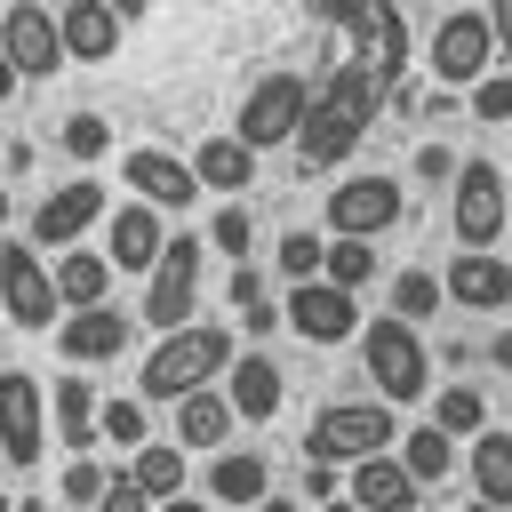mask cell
Returning a JSON list of instances; mask_svg holds the SVG:
<instances>
[{
	"label": "cell",
	"mask_w": 512,
	"mask_h": 512,
	"mask_svg": "<svg viewBox=\"0 0 512 512\" xmlns=\"http://www.w3.org/2000/svg\"><path fill=\"white\" fill-rule=\"evenodd\" d=\"M376 104H384V80H376V64H368V56L336 64V72L312 88V104H304L296 160H304V168H344V160H352V144L368 136V120H376Z\"/></svg>",
	"instance_id": "6da1fadb"
},
{
	"label": "cell",
	"mask_w": 512,
	"mask_h": 512,
	"mask_svg": "<svg viewBox=\"0 0 512 512\" xmlns=\"http://www.w3.org/2000/svg\"><path fill=\"white\" fill-rule=\"evenodd\" d=\"M232 352H240V336H232L224 320H192V328H176V336H160V344L144 352V368H136V400H168V408H176V400L224 384Z\"/></svg>",
	"instance_id": "7a4b0ae2"
},
{
	"label": "cell",
	"mask_w": 512,
	"mask_h": 512,
	"mask_svg": "<svg viewBox=\"0 0 512 512\" xmlns=\"http://www.w3.org/2000/svg\"><path fill=\"white\" fill-rule=\"evenodd\" d=\"M392 448H400V416L384 400H328L304 424V456L312 464H368V456H392Z\"/></svg>",
	"instance_id": "3957f363"
},
{
	"label": "cell",
	"mask_w": 512,
	"mask_h": 512,
	"mask_svg": "<svg viewBox=\"0 0 512 512\" xmlns=\"http://www.w3.org/2000/svg\"><path fill=\"white\" fill-rule=\"evenodd\" d=\"M360 368H368V384L384 392V408L432 392V352H424V336H416L408 320H392V312L360 328Z\"/></svg>",
	"instance_id": "277c9868"
},
{
	"label": "cell",
	"mask_w": 512,
	"mask_h": 512,
	"mask_svg": "<svg viewBox=\"0 0 512 512\" xmlns=\"http://www.w3.org/2000/svg\"><path fill=\"white\" fill-rule=\"evenodd\" d=\"M192 320H200V232H168V248H160V264H152V280H144L136 328L176 336V328H192Z\"/></svg>",
	"instance_id": "5b68a950"
},
{
	"label": "cell",
	"mask_w": 512,
	"mask_h": 512,
	"mask_svg": "<svg viewBox=\"0 0 512 512\" xmlns=\"http://www.w3.org/2000/svg\"><path fill=\"white\" fill-rule=\"evenodd\" d=\"M424 72L440 80V88H480L488 72H496V40H488V8H448L440 24H432V48H424Z\"/></svg>",
	"instance_id": "8992f818"
},
{
	"label": "cell",
	"mask_w": 512,
	"mask_h": 512,
	"mask_svg": "<svg viewBox=\"0 0 512 512\" xmlns=\"http://www.w3.org/2000/svg\"><path fill=\"white\" fill-rule=\"evenodd\" d=\"M304 104H312V80H304V72H264V80L240 96V120H232V136H240L248 152L296 144V128H304Z\"/></svg>",
	"instance_id": "52a82bcc"
},
{
	"label": "cell",
	"mask_w": 512,
	"mask_h": 512,
	"mask_svg": "<svg viewBox=\"0 0 512 512\" xmlns=\"http://www.w3.org/2000/svg\"><path fill=\"white\" fill-rule=\"evenodd\" d=\"M512 200H504V168L496 160H456V184H448V224H456V248L488 256L496 232H504Z\"/></svg>",
	"instance_id": "ba28073f"
},
{
	"label": "cell",
	"mask_w": 512,
	"mask_h": 512,
	"mask_svg": "<svg viewBox=\"0 0 512 512\" xmlns=\"http://www.w3.org/2000/svg\"><path fill=\"white\" fill-rule=\"evenodd\" d=\"M104 216H112V192H104L96 176H64V184L32 208V248H40V256H64V248H80Z\"/></svg>",
	"instance_id": "9c48e42d"
},
{
	"label": "cell",
	"mask_w": 512,
	"mask_h": 512,
	"mask_svg": "<svg viewBox=\"0 0 512 512\" xmlns=\"http://www.w3.org/2000/svg\"><path fill=\"white\" fill-rule=\"evenodd\" d=\"M0 304H8V320H16V328H48V336H56L64 304H56L48 256H40L32 240H0Z\"/></svg>",
	"instance_id": "30bf717a"
},
{
	"label": "cell",
	"mask_w": 512,
	"mask_h": 512,
	"mask_svg": "<svg viewBox=\"0 0 512 512\" xmlns=\"http://www.w3.org/2000/svg\"><path fill=\"white\" fill-rule=\"evenodd\" d=\"M120 184H128V200H144L152 216H184V208L200 200L192 160H184V152H160V144H128V152H120Z\"/></svg>",
	"instance_id": "8fae6325"
},
{
	"label": "cell",
	"mask_w": 512,
	"mask_h": 512,
	"mask_svg": "<svg viewBox=\"0 0 512 512\" xmlns=\"http://www.w3.org/2000/svg\"><path fill=\"white\" fill-rule=\"evenodd\" d=\"M280 328H296L304 344H352L360 328H368V312H360V296H344V288H328V280H304V288H288L280 296Z\"/></svg>",
	"instance_id": "7c38bea8"
},
{
	"label": "cell",
	"mask_w": 512,
	"mask_h": 512,
	"mask_svg": "<svg viewBox=\"0 0 512 512\" xmlns=\"http://www.w3.org/2000/svg\"><path fill=\"white\" fill-rule=\"evenodd\" d=\"M392 224H400V184H392V176L360 168V176H344V184L328 192V240H376V232H392Z\"/></svg>",
	"instance_id": "4fadbf2b"
},
{
	"label": "cell",
	"mask_w": 512,
	"mask_h": 512,
	"mask_svg": "<svg viewBox=\"0 0 512 512\" xmlns=\"http://www.w3.org/2000/svg\"><path fill=\"white\" fill-rule=\"evenodd\" d=\"M0 56L16 64V80H48V72H64L56 8H40V0H8V8H0Z\"/></svg>",
	"instance_id": "5bb4252c"
},
{
	"label": "cell",
	"mask_w": 512,
	"mask_h": 512,
	"mask_svg": "<svg viewBox=\"0 0 512 512\" xmlns=\"http://www.w3.org/2000/svg\"><path fill=\"white\" fill-rule=\"evenodd\" d=\"M40 448H48V400H40V376L8 368V376H0V456L24 472V464H40Z\"/></svg>",
	"instance_id": "9a60e30c"
},
{
	"label": "cell",
	"mask_w": 512,
	"mask_h": 512,
	"mask_svg": "<svg viewBox=\"0 0 512 512\" xmlns=\"http://www.w3.org/2000/svg\"><path fill=\"white\" fill-rule=\"evenodd\" d=\"M128 344H136V312H120V304H96V312H64V320H56V352H64V368L120 360Z\"/></svg>",
	"instance_id": "2e32d148"
},
{
	"label": "cell",
	"mask_w": 512,
	"mask_h": 512,
	"mask_svg": "<svg viewBox=\"0 0 512 512\" xmlns=\"http://www.w3.org/2000/svg\"><path fill=\"white\" fill-rule=\"evenodd\" d=\"M160 248H168V216H152L144 200H120V208L104 216V264H112V272H136V280H152Z\"/></svg>",
	"instance_id": "e0dca14e"
},
{
	"label": "cell",
	"mask_w": 512,
	"mask_h": 512,
	"mask_svg": "<svg viewBox=\"0 0 512 512\" xmlns=\"http://www.w3.org/2000/svg\"><path fill=\"white\" fill-rule=\"evenodd\" d=\"M216 392L232 400V416H248V424H272V416H280V400H288V376H280V360H272V352L240 344Z\"/></svg>",
	"instance_id": "ac0fdd59"
},
{
	"label": "cell",
	"mask_w": 512,
	"mask_h": 512,
	"mask_svg": "<svg viewBox=\"0 0 512 512\" xmlns=\"http://www.w3.org/2000/svg\"><path fill=\"white\" fill-rule=\"evenodd\" d=\"M56 40H64V64H112L128 40V16L104 0H72V8H56Z\"/></svg>",
	"instance_id": "d6986e66"
},
{
	"label": "cell",
	"mask_w": 512,
	"mask_h": 512,
	"mask_svg": "<svg viewBox=\"0 0 512 512\" xmlns=\"http://www.w3.org/2000/svg\"><path fill=\"white\" fill-rule=\"evenodd\" d=\"M440 296L448 304H472V312H504L512 304V256H448V272H440Z\"/></svg>",
	"instance_id": "ffe728a7"
},
{
	"label": "cell",
	"mask_w": 512,
	"mask_h": 512,
	"mask_svg": "<svg viewBox=\"0 0 512 512\" xmlns=\"http://www.w3.org/2000/svg\"><path fill=\"white\" fill-rule=\"evenodd\" d=\"M48 280H56V304H64V312H96V304L112 296L104 248H64V256H48Z\"/></svg>",
	"instance_id": "44dd1931"
},
{
	"label": "cell",
	"mask_w": 512,
	"mask_h": 512,
	"mask_svg": "<svg viewBox=\"0 0 512 512\" xmlns=\"http://www.w3.org/2000/svg\"><path fill=\"white\" fill-rule=\"evenodd\" d=\"M464 464H472V504L512 512V432H504V424H488L480 440H464Z\"/></svg>",
	"instance_id": "7402d4cb"
},
{
	"label": "cell",
	"mask_w": 512,
	"mask_h": 512,
	"mask_svg": "<svg viewBox=\"0 0 512 512\" xmlns=\"http://www.w3.org/2000/svg\"><path fill=\"white\" fill-rule=\"evenodd\" d=\"M192 184H200V192H248V184H256V152H248L232 128H224V136H200Z\"/></svg>",
	"instance_id": "603a6c76"
},
{
	"label": "cell",
	"mask_w": 512,
	"mask_h": 512,
	"mask_svg": "<svg viewBox=\"0 0 512 512\" xmlns=\"http://www.w3.org/2000/svg\"><path fill=\"white\" fill-rule=\"evenodd\" d=\"M208 496L216 504H264L272 496V472H264V448H224V456H208Z\"/></svg>",
	"instance_id": "cb8c5ba5"
},
{
	"label": "cell",
	"mask_w": 512,
	"mask_h": 512,
	"mask_svg": "<svg viewBox=\"0 0 512 512\" xmlns=\"http://www.w3.org/2000/svg\"><path fill=\"white\" fill-rule=\"evenodd\" d=\"M360 512H416V480L400 472V456H368V464H352V488H344Z\"/></svg>",
	"instance_id": "d4e9b609"
},
{
	"label": "cell",
	"mask_w": 512,
	"mask_h": 512,
	"mask_svg": "<svg viewBox=\"0 0 512 512\" xmlns=\"http://www.w3.org/2000/svg\"><path fill=\"white\" fill-rule=\"evenodd\" d=\"M232 400L208 384V392H192V400H176V448H216L224 456V440H232Z\"/></svg>",
	"instance_id": "484cf974"
},
{
	"label": "cell",
	"mask_w": 512,
	"mask_h": 512,
	"mask_svg": "<svg viewBox=\"0 0 512 512\" xmlns=\"http://www.w3.org/2000/svg\"><path fill=\"white\" fill-rule=\"evenodd\" d=\"M424 424L448 432V440H480L488 432V392L480 384H432V416Z\"/></svg>",
	"instance_id": "4316f807"
},
{
	"label": "cell",
	"mask_w": 512,
	"mask_h": 512,
	"mask_svg": "<svg viewBox=\"0 0 512 512\" xmlns=\"http://www.w3.org/2000/svg\"><path fill=\"white\" fill-rule=\"evenodd\" d=\"M392 456H400V472H408L416 488H432V480H448V472H456V440H448V432H432V424H408Z\"/></svg>",
	"instance_id": "83f0119b"
},
{
	"label": "cell",
	"mask_w": 512,
	"mask_h": 512,
	"mask_svg": "<svg viewBox=\"0 0 512 512\" xmlns=\"http://www.w3.org/2000/svg\"><path fill=\"white\" fill-rule=\"evenodd\" d=\"M184 472H192V464H184V448H176V440H152V448H136V456H128V480H136L152 504L184 496Z\"/></svg>",
	"instance_id": "f1b7e54d"
},
{
	"label": "cell",
	"mask_w": 512,
	"mask_h": 512,
	"mask_svg": "<svg viewBox=\"0 0 512 512\" xmlns=\"http://www.w3.org/2000/svg\"><path fill=\"white\" fill-rule=\"evenodd\" d=\"M48 416H56V432H64V448H72V456H88V448H96V392H88V384H72V376H64V384H56V400H48Z\"/></svg>",
	"instance_id": "f546056e"
},
{
	"label": "cell",
	"mask_w": 512,
	"mask_h": 512,
	"mask_svg": "<svg viewBox=\"0 0 512 512\" xmlns=\"http://www.w3.org/2000/svg\"><path fill=\"white\" fill-rule=\"evenodd\" d=\"M96 440L104 448H152V416H144V400L136 392H120V400H96Z\"/></svg>",
	"instance_id": "4dcf8cb0"
},
{
	"label": "cell",
	"mask_w": 512,
	"mask_h": 512,
	"mask_svg": "<svg viewBox=\"0 0 512 512\" xmlns=\"http://www.w3.org/2000/svg\"><path fill=\"white\" fill-rule=\"evenodd\" d=\"M272 272H280L288 288L320 280V272H328V232H280V248H272Z\"/></svg>",
	"instance_id": "1f68e13d"
},
{
	"label": "cell",
	"mask_w": 512,
	"mask_h": 512,
	"mask_svg": "<svg viewBox=\"0 0 512 512\" xmlns=\"http://www.w3.org/2000/svg\"><path fill=\"white\" fill-rule=\"evenodd\" d=\"M448 296H440V272H424V264H408V272H392V320H432Z\"/></svg>",
	"instance_id": "d6a6232c"
},
{
	"label": "cell",
	"mask_w": 512,
	"mask_h": 512,
	"mask_svg": "<svg viewBox=\"0 0 512 512\" xmlns=\"http://www.w3.org/2000/svg\"><path fill=\"white\" fill-rule=\"evenodd\" d=\"M56 144H64V160L88 168V160L112 152V120H104V112H64V120H56Z\"/></svg>",
	"instance_id": "836d02e7"
},
{
	"label": "cell",
	"mask_w": 512,
	"mask_h": 512,
	"mask_svg": "<svg viewBox=\"0 0 512 512\" xmlns=\"http://www.w3.org/2000/svg\"><path fill=\"white\" fill-rule=\"evenodd\" d=\"M328 288H344V296H360L368 280H376V240H328V272H320Z\"/></svg>",
	"instance_id": "e575fe53"
},
{
	"label": "cell",
	"mask_w": 512,
	"mask_h": 512,
	"mask_svg": "<svg viewBox=\"0 0 512 512\" xmlns=\"http://www.w3.org/2000/svg\"><path fill=\"white\" fill-rule=\"evenodd\" d=\"M208 248L232 256V264H248V248H256V216H248L240 200H224V208L208 216Z\"/></svg>",
	"instance_id": "d590c367"
},
{
	"label": "cell",
	"mask_w": 512,
	"mask_h": 512,
	"mask_svg": "<svg viewBox=\"0 0 512 512\" xmlns=\"http://www.w3.org/2000/svg\"><path fill=\"white\" fill-rule=\"evenodd\" d=\"M104 480H112V464H96V456H72V464H64V480H56V496H64V512H96V496H104Z\"/></svg>",
	"instance_id": "8d00e7d4"
},
{
	"label": "cell",
	"mask_w": 512,
	"mask_h": 512,
	"mask_svg": "<svg viewBox=\"0 0 512 512\" xmlns=\"http://www.w3.org/2000/svg\"><path fill=\"white\" fill-rule=\"evenodd\" d=\"M400 72H408V16L376 8V80H400Z\"/></svg>",
	"instance_id": "74e56055"
},
{
	"label": "cell",
	"mask_w": 512,
	"mask_h": 512,
	"mask_svg": "<svg viewBox=\"0 0 512 512\" xmlns=\"http://www.w3.org/2000/svg\"><path fill=\"white\" fill-rule=\"evenodd\" d=\"M472 120H480V128H512V64H496V72L472 88Z\"/></svg>",
	"instance_id": "f35d334b"
},
{
	"label": "cell",
	"mask_w": 512,
	"mask_h": 512,
	"mask_svg": "<svg viewBox=\"0 0 512 512\" xmlns=\"http://www.w3.org/2000/svg\"><path fill=\"white\" fill-rule=\"evenodd\" d=\"M96 512H152V496H144V488L128 480V464H120V472L104 480V496H96Z\"/></svg>",
	"instance_id": "ab89813d"
},
{
	"label": "cell",
	"mask_w": 512,
	"mask_h": 512,
	"mask_svg": "<svg viewBox=\"0 0 512 512\" xmlns=\"http://www.w3.org/2000/svg\"><path fill=\"white\" fill-rule=\"evenodd\" d=\"M416 176H424V184H456V152H448V144H424V152H416Z\"/></svg>",
	"instance_id": "60d3db41"
},
{
	"label": "cell",
	"mask_w": 512,
	"mask_h": 512,
	"mask_svg": "<svg viewBox=\"0 0 512 512\" xmlns=\"http://www.w3.org/2000/svg\"><path fill=\"white\" fill-rule=\"evenodd\" d=\"M232 304H240V312L272 304V296H264V272H256V264H232Z\"/></svg>",
	"instance_id": "b9f144b4"
},
{
	"label": "cell",
	"mask_w": 512,
	"mask_h": 512,
	"mask_svg": "<svg viewBox=\"0 0 512 512\" xmlns=\"http://www.w3.org/2000/svg\"><path fill=\"white\" fill-rule=\"evenodd\" d=\"M304 496H312V504H336V496H344V488H336V464H304Z\"/></svg>",
	"instance_id": "7bdbcfd3"
},
{
	"label": "cell",
	"mask_w": 512,
	"mask_h": 512,
	"mask_svg": "<svg viewBox=\"0 0 512 512\" xmlns=\"http://www.w3.org/2000/svg\"><path fill=\"white\" fill-rule=\"evenodd\" d=\"M488 40H496V56H512V0L488 8Z\"/></svg>",
	"instance_id": "ee69618b"
},
{
	"label": "cell",
	"mask_w": 512,
	"mask_h": 512,
	"mask_svg": "<svg viewBox=\"0 0 512 512\" xmlns=\"http://www.w3.org/2000/svg\"><path fill=\"white\" fill-rule=\"evenodd\" d=\"M488 360H496V368L512 376V328H496V336H488Z\"/></svg>",
	"instance_id": "f6af8a7d"
},
{
	"label": "cell",
	"mask_w": 512,
	"mask_h": 512,
	"mask_svg": "<svg viewBox=\"0 0 512 512\" xmlns=\"http://www.w3.org/2000/svg\"><path fill=\"white\" fill-rule=\"evenodd\" d=\"M256 512H304V504H296V496H280V488H272V496H264V504H256Z\"/></svg>",
	"instance_id": "bcb514c9"
},
{
	"label": "cell",
	"mask_w": 512,
	"mask_h": 512,
	"mask_svg": "<svg viewBox=\"0 0 512 512\" xmlns=\"http://www.w3.org/2000/svg\"><path fill=\"white\" fill-rule=\"evenodd\" d=\"M16 88H24V80H16V64H8V56H0V104H8V96H16Z\"/></svg>",
	"instance_id": "7dc6e473"
},
{
	"label": "cell",
	"mask_w": 512,
	"mask_h": 512,
	"mask_svg": "<svg viewBox=\"0 0 512 512\" xmlns=\"http://www.w3.org/2000/svg\"><path fill=\"white\" fill-rule=\"evenodd\" d=\"M152 512H200V496H168V504H152Z\"/></svg>",
	"instance_id": "c3c4849f"
},
{
	"label": "cell",
	"mask_w": 512,
	"mask_h": 512,
	"mask_svg": "<svg viewBox=\"0 0 512 512\" xmlns=\"http://www.w3.org/2000/svg\"><path fill=\"white\" fill-rule=\"evenodd\" d=\"M8 512H48V504H40V496H16V504H8Z\"/></svg>",
	"instance_id": "681fc988"
},
{
	"label": "cell",
	"mask_w": 512,
	"mask_h": 512,
	"mask_svg": "<svg viewBox=\"0 0 512 512\" xmlns=\"http://www.w3.org/2000/svg\"><path fill=\"white\" fill-rule=\"evenodd\" d=\"M320 512H360V504H352V496H336V504H320Z\"/></svg>",
	"instance_id": "f907efd6"
},
{
	"label": "cell",
	"mask_w": 512,
	"mask_h": 512,
	"mask_svg": "<svg viewBox=\"0 0 512 512\" xmlns=\"http://www.w3.org/2000/svg\"><path fill=\"white\" fill-rule=\"evenodd\" d=\"M0 232H8V184H0Z\"/></svg>",
	"instance_id": "816d5d0a"
},
{
	"label": "cell",
	"mask_w": 512,
	"mask_h": 512,
	"mask_svg": "<svg viewBox=\"0 0 512 512\" xmlns=\"http://www.w3.org/2000/svg\"><path fill=\"white\" fill-rule=\"evenodd\" d=\"M472 512H496V504H472Z\"/></svg>",
	"instance_id": "f5cc1de1"
}]
</instances>
